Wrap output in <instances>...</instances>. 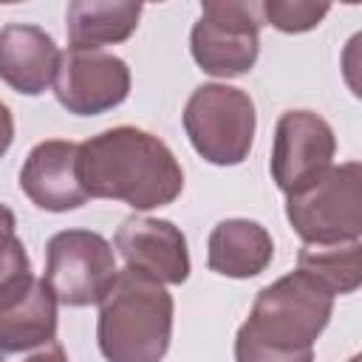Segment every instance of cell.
<instances>
[{"label": "cell", "mask_w": 362, "mask_h": 362, "mask_svg": "<svg viewBox=\"0 0 362 362\" xmlns=\"http://www.w3.org/2000/svg\"><path fill=\"white\" fill-rule=\"evenodd\" d=\"M348 362H359V354H356V356H351V359H348Z\"/></svg>", "instance_id": "obj_22"}, {"label": "cell", "mask_w": 362, "mask_h": 362, "mask_svg": "<svg viewBox=\"0 0 362 362\" xmlns=\"http://www.w3.org/2000/svg\"><path fill=\"white\" fill-rule=\"evenodd\" d=\"M79 175L88 198L122 201L136 212L173 204L184 189L175 153L150 130L119 124L79 144Z\"/></svg>", "instance_id": "obj_1"}, {"label": "cell", "mask_w": 362, "mask_h": 362, "mask_svg": "<svg viewBox=\"0 0 362 362\" xmlns=\"http://www.w3.org/2000/svg\"><path fill=\"white\" fill-rule=\"evenodd\" d=\"M34 280L25 243L17 235L14 212L0 204V305L23 294Z\"/></svg>", "instance_id": "obj_17"}, {"label": "cell", "mask_w": 362, "mask_h": 362, "mask_svg": "<svg viewBox=\"0 0 362 362\" xmlns=\"http://www.w3.org/2000/svg\"><path fill=\"white\" fill-rule=\"evenodd\" d=\"M286 218L303 243L362 240V164H331L286 195Z\"/></svg>", "instance_id": "obj_5"}, {"label": "cell", "mask_w": 362, "mask_h": 362, "mask_svg": "<svg viewBox=\"0 0 362 362\" xmlns=\"http://www.w3.org/2000/svg\"><path fill=\"white\" fill-rule=\"evenodd\" d=\"M113 249L124 257L127 269L161 286H181L189 277L187 238L167 218L127 215L113 235Z\"/></svg>", "instance_id": "obj_10"}, {"label": "cell", "mask_w": 362, "mask_h": 362, "mask_svg": "<svg viewBox=\"0 0 362 362\" xmlns=\"http://www.w3.org/2000/svg\"><path fill=\"white\" fill-rule=\"evenodd\" d=\"M297 269L314 277L334 297L354 294L362 286V240L303 243L297 252Z\"/></svg>", "instance_id": "obj_16"}, {"label": "cell", "mask_w": 362, "mask_h": 362, "mask_svg": "<svg viewBox=\"0 0 362 362\" xmlns=\"http://www.w3.org/2000/svg\"><path fill=\"white\" fill-rule=\"evenodd\" d=\"M11 141H14V116H11L8 105L0 99V158L8 153Z\"/></svg>", "instance_id": "obj_21"}, {"label": "cell", "mask_w": 362, "mask_h": 362, "mask_svg": "<svg viewBox=\"0 0 362 362\" xmlns=\"http://www.w3.org/2000/svg\"><path fill=\"white\" fill-rule=\"evenodd\" d=\"M235 362H314V348L294 351V348L269 345V342L255 339L243 328H238V334H235Z\"/></svg>", "instance_id": "obj_19"}, {"label": "cell", "mask_w": 362, "mask_h": 362, "mask_svg": "<svg viewBox=\"0 0 362 362\" xmlns=\"http://www.w3.org/2000/svg\"><path fill=\"white\" fill-rule=\"evenodd\" d=\"M192 150L215 167H238L249 158L257 130L255 102L226 82L198 85L181 113Z\"/></svg>", "instance_id": "obj_4"}, {"label": "cell", "mask_w": 362, "mask_h": 362, "mask_svg": "<svg viewBox=\"0 0 362 362\" xmlns=\"http://www.w3.org/2000/svg\"><path fill=\"white\" fill-rule=\"evenodd\" d=\"M57 300L42 277L0 305V351H20L57 339Z\"/></svg>", "instance_id": "obj_15"}, {"label": "cell", "mask_w": 362, "mask_h": 362, "mask_svg": "<svg viewBox=\"0 0 362 362\" xmlns=\"http://www.w3.org/2000/svg\"><path fill=\"white\" fill-rule=\"evenodd\" d=\"M328 11H331L328 3H314V0H263L257 6V14H263V20L283 34L311 31L322 23Z\"/></svg>", "instance_id": "obj_18"}, {"label": "cell", "mask_w": 362, "mask_h": 362, "mask_svg": "<svg viewBox=\"0 0 362 362\" xmlns=\"http://www.w3.org/2000/svg\"><path fill=\"white\" fill-rule=\"evenodd\" d=\"M337 156L334 127L314 110L294 107L280 113L272 139L269 173L283 195L297 192L317 175H322Z\"/></svg>", "instance_id": "obj_9"}, {"label": "cell", "mask_w": 362, "mask_h": 362, "mask_svg": "<svg viewBox=\"0 0 362 362\" xmlns=\"http://www.w3.org/2000/svg\"><path fill=\"white\" fill-rule=\"evenodd\" d=\"M0 362H68V354L57 339H48L20 351H0Z\"/></svg>", "instance_id": "obj_20"}, {"label": "cell", "mask_w": 362, "mask_h": 362, "mask_svg": "<svg viewBox=\"0 0 362 362\" xmlns=\"http://www.w3.org/2000/svg\"><path fill=\"white\" fill-rule=\"evenodd\" d=\"M274 257V240L269 229L249 218L218 221L206 240L209 272L232 280H249L269 269Z\"/></svg>", "instance_id": "obj_13"}, {"label": "cell", "mask_w": 362, "mask_h": 362, "mask_svg": "<svg viewBox=\"0 0 362 362\" xmlns=\"http://www.w3.org/2000/svg\"><path fill=\"white\" fill-rule=\"evenodd\" d=\"M116 252L113 243L90 229H62L45 243V286L54 300L68 308L99 305L113 286Z\"/></svg>", "instance_id": "obj_6"}, {"label": "cell", "mask_w": 362, "mask_h": 362, "mask_svg": "<svg viewBox=\"0 0 362 362\" xmlns=\"http://www.w3.org/2000/svg\"><path fill=\"white\" fill-rule=\"evenodd\" d=\"M59 48L54 37L31 23L0 28V82L23 96H40L54 85Z\"/></svg>", "instance_id": "obj_12"}, {"label": "cell", "mask_w": 362, "mask_h": 362, "mask_svg": "<svg viewBox=\"0 0 362 362\" xmlns=\"http://www.w3.org/2000/svg\"><path fill=\"white\" fill-rule=\"evenodd\" d=\"M23 195L45 212H71L88 204L79 175V144L68 139H45L34 144L20 167Z\"/></svg>", "instance_id": "obj_11"}, {"label": "cell", "mask_w": 362, "mask_h": 362, "mask_svg": "<svg viewBox=\"0 0 362 362\" xmlns=\"http://www.w3.org/2000/svg\"><path fill=\"white\" fill-rule=\"evenodd\" d=\"M195 65L218 79L243 76L260 57L257 6L243 0H206L189 31Z\"/></svg>", "instance_id": "obj_7"}, {"label": "cell", "mask_w": 362, "mask_h": 362, "mask_svg": "<svg viewBox=\"0 0 362 362\" xmlns=\"http://www.w3.org/2000/svg\"><path fill=\"white\" fill-rule=\"evenodd\" d=\"M144 6L133 0H74L65 11L71 48H102L133 37Z\"/></svg>", "instance_id": "obj_14"}, {"label": "cell", "mask_w": 362, "mask_h": 362, "mask_svg": "<svg viewBox=\"0 0 362 362\" xmlns=\"http://www.w3.org/2000/svg\"><path fill=\"white\" fill-rule=\"evenodd\" d=\"M175 300L167 286L122 269L99 303L96 345L105 362H161L173 339Z\"/></svg>", "instance_id": "obj_2"}, {"label": "cell", "mask_w": 362, "mask_h": 362, "mask_svg": "<svg viewBox=\"0 0 362 362\" xmlns=\"http://www.w3.org/2000/svg\"><path fill=\"white\" fill-rule=\"evenodd\" d=\"M130 68L102 48L59 51L54 96L74 116H102L130 96Z\"/></svg>", "instance_id": "obj_8"}, {"label": "cell", "mask_w": 362, "mask_h": 362, "mask_svg": "<svg viewBox=\"0 0 362 362\" xmlns=\"http://www.w3.org/2000/svg\"><path fill=\"white\" fill-rule=\"evenodd\" d=\"M334 314V294L314 277L294 269L263 286L240 325L260 342L280 348H314Z\"/></svg>", "instance_id": "obj_3"}]
</instances>
